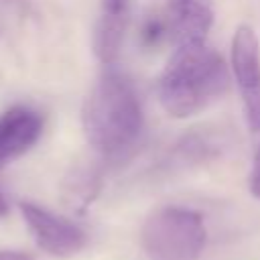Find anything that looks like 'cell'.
<instances>
[{
    "mask_svg": "<svg viewBox=\"0 0 260 260\" xmlns=\"http://www.w3.org/2000/svg\"><path fill=\"white\" fill-rule=\"evenodd\" d=\"M230 87L228 67L205 43L177 45L158 79V100L171 118H189L217 102Z\"/></svg>",
    "mask_w": 260,
    "mask_h": 260,
    "instance_id": "1",
    "label": "cell"
},
{
    "mask_svg": "<svg viewBox=\"0 0 260 260\" xmlns=\"http://www.w3.org/2000/svg\"><path fill=\"white\" fill-rule=\"evenodd\" d=\"M81 124L93 150L106 158L122 156L142 130V108L132 81L118 71H106L85 100Z\"/></svg>",
    "mask_w": 260,
    "mask_h": 260,
    "instance_id": "2",
    "label": "cell"
},
{
    "mask_svg": "<svg viewBox=\"0 0 260 260\" xmlns=\"http://www.w3.org/2000/svg\"><path fill=\"white\" fill-rule=\"evenodd\" d=\"M140 244L150 260H197L205 246V225L193 209L160 207L142 223Z\"/></svg>",
    "mask_w": 260,
    "mask_h": 260,
    "instance_id": "3",
    "label": "cell"
},
{
    "mask_svg": "<svg viewBox=\"0 0 260 260\" xmlns=\"http://www.w3.org/2000/svg\"><path fill=\"white\" fill-rule=\"evenodd\" d=\"M232 73L242 93L246 126L260 130V43L256 30L240 24L232 39Z\"/></svg>",
    "mask_w": 260,
    "mask_h": 260,
    "instance_id": "4",
    "label": "cell"
},
{
    "mask_svg": "<svg viewBox=\"0 0 260 260\" xmlns=\"http://www.w3.org/2000/svg\"><path fill=\"white\" fill-rule=\"evenodd\" d=\"M20 213L41 250L51 256H73L85 248L87 236L73 221L55 215L53 211L39 207L30 201H22Z\"/></svg>",
    "mask_w": 260,
    "mask_h": 260,
    "instance_id": "5",
    "label": "cell"
},
{
    "mask_svg": "<svg viewBox=\"0 0 260 260\" xmlns=\"http://www.w3.org/2000/svg\"><path fill=\"white\" fill-rule=\"evenodd\" d=\"M43 116L28 106H14L0 116V171L22 156L41 136Z\"/></svg>",
    "mask_w": 260,
    "mask_h": 260,
    "instance_id": "6",
    "label": "cell"
},
{
    "mask_svg": "<svg viewBox=\"0 0 260 260\" xmlns=\"http://www.w3.org/2000/svg\"><path fill=\"white\" fill-rule=\"evenodd\" d=\"M167 18L177 45L205 43L213 22L211 0H169Z\"/></svg>",
    "mask_w": 260,
    "mask_h": 260,
    "instance_id": "7",
    "label": "cell"
},
{
    "mask_svg": "<svg viewBox=\"0 0 260 260\" xmlns=\"http://www.w3.org/2000/svg\"><path fill=\"white\" fill-rule=\"evenodd\" d=\"M128 24V12H102L93 32V51L102 63H114L118 59L124 30Z\"/></svg>",
    "mask_w": 260,
    "mask_h": 260,
    "instance_id": "8",
    "label": "cell"
},
{
    "mask_svg": "<svg viewBox=\"0 0 260 260\" xmlns=\"http://www.w3.org/2000/svg\"><path fill=\"white\" fill-rule=\"evenodd\" d=\"M100 171L93 167H79L75 169L63 183V197L67 205L75 211H83L100 191Z\"/></svg>",
    "mask_w": 260,
    "mask_h": 260,
    "instance_id": "9",
    "label": "cell"
},
{
    "mask_svg": "<svg viewBox=\"0 0 260 260\" xmlns=\"http://www.w3.org/2000/svg\"><path fill=\"white\" fill-rule=\"evenodd\" d=\"M169 32H171L169 18L167 16H158V14H150L148 18H144V22L140 26V43L144 47H154Z\"/></svg>",
    "mask_w": 260,
    "mask_h": 260,
    "instance_id": "10",
    "label": "cell"
},
{
    "mask_svg": "<svg viewBox=\"0 0 260 260\" xmlns=\"http://www.w3.org/2000/svg\"><path fill=\"white\" fill-rule=\"evenodd\" d=\"M248 187H250V193L260 199V146L254 154V160H252V171H250V179H248Z\"/></svg>",
    "mask_w": 260,
    "mask_h": 260,
    "instance_id": "11",
    "label": "cell"
},
{
    "mask_svg": "<svg viewBox=\"0 0 260 260\" xmlns=\"http://www.w3.org/2000/svg\"><path fill=\"white\" fill-rule=\"evenodd\" d=\"M0 260H35V258L20 250H0Z\"/></svg>",
    "mask_w": 260,
    "mask_h": 260,
    "instance_id": "12",
    "label": "cell"
},
{
    "mask_svg": "<svg viewBox=\"0 0 260 260\" xmlns=\"http://www.w3.org/2000/svg\"><path fill=\"white\" fill-rule=\"evenodd\" d=\"M8 213V201L4 199V195L0 193V217H4Z\"/></svg>",
    "mask_w": 260,
    "mask_h": 260,
    "instance_id": "13",
    "label": "cell"
}]
</instances>
